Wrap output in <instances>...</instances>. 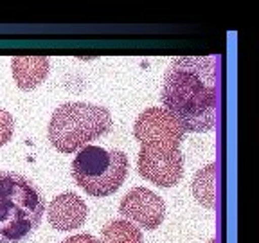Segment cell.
<instances>
[{"label": "cell", "instance_id": "6da1fadb", "mask_svg": "<svg viewBox=\"0 0 259 243\" xmlns=\"http://www.w3.org/2000/svg\"><path fill=\"white\" fill-rule=\"evenodd\" d=\"M160 101L184 132H212L218 126L222 106V56L173 60L164 74Z\"/></svg>", "mask_w": 259, "mask_h": 243}, {"label": "cell", "instance_id": "7a4b0ae2", "mask_svg": "<svg viewBox=\"0 0 259 243\" xmlns=\"http://www.w3.org/2000/svg\"><path fill=\"white\" fill-rule=\"evenodd\" d=\"M47 202L36 184L0 170V243H25L44 218Z\"/></svg>", "mask_w": 259, "mask_h": 243}, {"label": "cell", "instance_id": "3957f363", "mask_svg": "<svg viewBox=\"0 0 259 243\" xmlns=\"http://www.w3.org/2000/svg\"><path fill=\"white\" fill-rule=\"evenodd\" d=\"M112 126L108 108L94 103L72 101L54 110L47 134L53 148L60 153H74L106 135Z\"/></svg>", "mask_w": 259, "mask_h": 243}, {"label": "cell", "instance_id": "277c9868", "mask_svg": "<svg viewBox=\"0 0 259 243\" xmlns=\"http://www.w3.org/2000/svg\"><path fill=\"white\" fill-rule=\"evenodd\" d=\"M130 170L128 155L121 150H105L101 146H85L72 160V178L90 196L105 198L113 194Z\"/></svg>", "mask_w": 259, "mask_h": 243}, {"label": "cell", "instance_id": "5b68a950", "mask_svg": "<svg viewBox=\"0 0 259 243\" xmlns=\"http://www.w3.org/2000/svg\"><path fill=\"white\" fill-rule=\"evenodd\" d=\"M184 153L180 148L141 144L137 170L144 180L158 187H173L184 175Z\"/></svg>", "mask_w": 259, "mask_h": 243}, {"label": "cell", "instance_id": "8992f818", "mask_svg": "<svg viewBox=\"0 0 259 243\" xmlns=\"http://www.w3.org/2000/svg\"><path fill=\"white\" fill-rule=\"evenodd\" d=\"M134 135L141 144L178 148L186 132L164 108L151 106L135 119Z\"/></svg>", "mask_w": 259, "mask_h": 243}, {"label": "cell", "instance_id": "52a82bcc", "mask_svg": "<svg viewBox=\"0 0 259 243\" xmlns=\"http://www.w3.org/2000/svg\"><path fill=\"white\" fill-rule=\"evenodd\" d=\"M119 213L128 222H135L146 231L158 229L166 216V204L148 187H134L122 196Z\"/></svg>", "mask_w": 259, "mask_h": 243}, {"label": "cell", "instance_id": "ba28073f", "mask_svg": "<svg viewBox=\"0 0 259 243\" xmlns=\"http://www.w3.org/2000/svg\"><path fill=\"white\" fill-rule=\"evenodd\" d=\"M89 216V207L85 200L76 193H61L49 204L47 218L53 229L69 232L83 227Z\"/></svg>", "mask_w": 259, "mask_h": 243}, {"label": "cell", "instance_id": "9c48e42d", "mask_svg": "<svg viewBox=\"0 0 259 243\" xmlns=\"http://www.w3.org/2000/svg\"><path fill=\"white\" fill-rule=\"evenodd\" d=\"M13 77L20 90H34L47 79L49 63L47 56H15L11 60Z\"/></svg>", "mask_w": 259, "mask_h": 243}, {"label": "cell", "instance_id": "30bf717a", "mask_svg": "<svg viewBox=\"0 0 259 243\" xmlns=\"http://www.w3.org/2000/svg\"><path fill=\"white\" fill-rule=\"evenodd\" d=\"M193 196L200 206L207 209L218 207V164L210 162L203 170H198L193 177Z\"/></svg>", "mask_w": 259, "mask_h": 243}, {"label": "cell", "instance_id": "8fae6325", "mask_svg": "<svg viewBox=\"0 0 259 243\" xmlns=\"http://www.w3.org/2000/svg\"><path fill=\"white\" fill-rule=\"evenodd\" d=\"M101 243H144V236L139 227L128 220H112L101 231Z\"/></svg>", "mask_w": 259, "mask_h": 243}, {"label": "cell", "instance_id": "7c38bea8", "mask_svg": "<svg viewBox=\"0 0 259 243\" xmlns=\"http://www.w3.org/2000/svg\"><path fill=\"white\" fill-rule=\"evenodd\" d=\"M15 134V117L8 110L0 108V148L6 146Z\"/></svg>", "mask_w": 259, "mask_h": 243}, {"label": "cell", "instance_id": "4fadbf2b", "mask_svg": "<svg viewBox=\"0 0 259 243\" xmlns=\"http://www.w3.org/2000/svg\"><path fill=\"white\" fill-rule=\"evenodd\" d=\"M63 243H101V239L94 238L92 234H76L63 239Z\"/></svg>", "mask_w": 259, "mask_h": 243}]
</instances>
